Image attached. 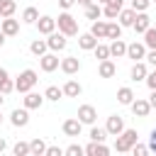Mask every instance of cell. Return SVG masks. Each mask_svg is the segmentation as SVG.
I'll return each mask as SVG.
<instances>
[{"instance_id": "6da1fadb", "label": "cell", "mask_w": 156, "mask_h": 156, "mask_svg": "<svg viewBox=\"0 0 156 156\" xmlns=\"http://www.w3.org/2000/svg\"><path fill=\"white\" fill-rule=\"evenodd\" d=\"M136 139H139V134H136V129H122L117 136H115V151H119V154H127L134 144H136Z\"/></svg>"}, {"instance_id": "7a4b0ae2", "label": "cell", "mask_w": 156, "mask_h": 156, "mask_svg": "<svg viewBox=\"0 0 156 156\" xmlns=\"http://www.w3.org/2000/svg\"><path fill=\"white\" fill-rule=\"evenodd\" d=\"M56 27H58V32H61V34H66V37H76V34H78V20H76L68 10H63V12L58 15Z\"/></svg>"}, {"instance_id": "3957f363", "label": "cell", "mask_w": 156, "mask_h": 156, "mask_svg": "<svg viewBox=\"0 0 156 156\" xmlns=\"http://www.w3.org/2000/svg\"><path fill=\"white\" fill-rule=\"evenodd\" d=\"M37 80H39V76H37V71H32V68H24L20 76H17V80H15V90L17 93H27V90H32L34 85H37Z\"/></svg>"}, {"instance_id": "277c9868", "label": "cell", "mask_w": 156, "mask_h": 156, "mask_svg": "<svg viewBox=\"0 0 156 156\" xmlns=\"http://www.w3.org/2000/svg\"><path fill=\"white\" fill-rule=\"evenodd\" d=\"M58 56H56V51H46V54H41L39 56V68L44 71V73H54L56 68H58Z\"/></svg>"}, {"instance_id": "5b68a950", "label": "cell", "mask_w": 156, "mask_h": 156, "mask_svg": "<svg viewBox=\"0 0 156 156\" xmlns=\"http://www.w3.org/2000/svg\"><path fill=\"white\" fill-rule=\"evenodd\" d=\"M49 39H46V46H49V51H63L66 49V44H68V37L66 34H61V32H51V34H46Z\"/></svg>"}, {"instance_id": "8992f818", "label": "cell", "mask_w": 156, "mask_h": 156, "mask_svg": "<svg viewBox=\"0 0 156 156\" xmlns=\"http://www.w3.org/2000/svg\"><path fill=\"white\" fill-rule=\"evenodd\" d=\"M61 129H63L66 136H80V132H83V122H80L78 117H68V119H63Z\"/></svg>"}, {"instance_id": "52a82bcc", "label": "cell", "mask_w": 156, "mask_h": 156, "mask_svg": "<svg viewBox=\"0 0 156 156\" xmlns=\"http://www.w3.org/2000/svg\"><path fill=\"white\" fill-rule=\"evenodd\" d=\"M144 56H146L144 41H132V44H127V58H132V61H144Z\"/></svg>"}, {"instance_id": "ba28073f", "label": "cell", "mask_w": 156, "mask_h": 156, "mask_svg": "<svg viewBox=\"0 0 156 156\" xmlns=\"http://www.w3.org/2000/svg\"><path fill=\"white\" fill-rule=\"evenodd\" d=\"M58 68H61L66 76H76V73L80 71V61H78V56H66V58H61Z\"/></svg>"}, {"instance_id": "9c48e42d", "label": "cell", "mask_w": 156, "mask_h": 156, "mask_svg": "<svg viewBox=\"0 0 156 156\" xmlns=\"http://www.w3.org/2000/svg\"><path fill=\"white\" fill-rule=\"evenodd\" d=\"M76 117H78L83 124H95V119H98V110H95L93 105H80Z\"/></svg>"}, {"instance_id": "30bf717a", "label": "cell", "mask_w": 156, "mask_h": 156, "mask_svg": "<svg viewBox=\"0 0 156 156\" xmlns=\"http://www.w3.org/2000/svg\"><path fill=\"white\" fill-rule=\"evenodd\" d=\"M0 29H2L5 37L20 34V20H15V17H2V20H0Z\"/></svg>"}, {"instance_id": "8fae6325", "label": "cell", "mask_w": 156, "mask_h": 156, "mask_svg": "<svg viewBox=\"0 0 156 156\" xmlns=\"http://www.w3.org/2000/svg\"><path fill=\"white\" fill-rule=\"evenodd\" d=\"M129 107H132L134 117H149V112H151V105H149V100H144V98H134Z\"/></svg>"}, {"instance_id": "7c38bea8", "label": "cell", "mask_w": 156, "mask_h": 156, "mask_svg": "<svg viewBox=\"0 0 156 156\" xmlns=\"http://www.w3.org/2000/svg\"><path fill=\"white\" fill-rule=\"evenodd\" d=\"M105 129H107V134H110V136H117V134L124 129V119H122L119 115H110V117H107V122H105Z\"/></svg>"}, {"instance_id": "4fadbf2b", "label": "cell", "mask_w": 156, "mask_h": 156, "mask_svg": "<svg viewBox=\"0 0 156 156\" xmlns=\"http://www.w3.org/2000/svg\"><path fill=\"white\" fill-rule=\"evenodd\" d=\"M34 24H37L39 34H51V32L56 29V20H54V17H49V15H39V20H37Z\"/></svg>"}, {"instance_id": "5bb4252c", "label": "cell", "mask_w": 156, "mask_h": 156, "mask_svg": "<svg viewBox=\"0 0 156 156\" xmlns=\"http://www.w3.org/2000/svg\"><path fill=\"white\" fill-rule=\"evenodd\" d=\"M22 105H24L27 110H39V107L44 105V95L27 90V93H24V100H22Z\"/></svg>"}, {"instance_id": "9a60e30c", "label": "cell", "mask_w": 156, "mask_h": 156, "mask_svg": "<svg viewBox=\"0 0 156 156\" xmlns=\"http://www.w3.org/2000/svg\"><path fill=\"white\" fill-rule=\"evenodd\" d=\"M10 122H12V127H27L29 124V110L27 107H17V110H12V115H10Z\"/></svg>"}, {"instance_id": "2e32d148", "label": "cell", "mask_w": 156, "mask_h": 156, "mask_svg": "<svg viewBox=\"0 0 156 156\" xmlns=\"http://www.w3.org/2000/svg\"><path fill=\"white\" fill-rule=\"evenodd\" d=\"M132 27H134V32H136V34H144V32L151 27V17H149L146 12H136V17H134Z\"/></svg>"}, {"instance_id": "e0dca14e", "label": "cell", "mask_w": 156, "mask_h": 156, "mask_svg": "<svg viewBox=\"0 0 156 156\" xmlns=\"http://www.w3.org/2000/svg\"><path fill=\"white\" fill-rule=\"evenodd\" d=\"M115 73H117V66H115L112 58H102V61L98 63V76H100V78H112Z\"/></svg>"}, {"instance_id": "ac0fdd59", "label": "cell", "mask_w": 156, "mask_h": 156, "mask_svg": "<svg viewBox=\"0 0 156 156\" xmlns=\"http://www.w3.org/2000/svg\"><path fill=\"white\" fill-rule=\"evenodd\" d=\"M63 98H78L80 93H83V85L78 83V80H73V78H68L66 83H63Z\"/></svg>"}, {"instance_id": "d6986e66", "label": "cell", "mask_w": 156, "mask_h": 156, "mask_svg": "<svg viewBox=\"0 0 156 156\" xmlns=\"http://www.w3.org/2000/svg\"><path fill=\"white\" fill-rule=\"evenodd\" d=\"M146 73H149L146 63H144V61H134V66H132V71H129V78H132L134 83H139V80L146 78Z\"/></svg>"}, {"instance_id": "ffe728a7", "label": "cell", "mask_w": 156, "mask_h": 156, "mask_svg": "<svg viewBox=\"0 0 156 156\" xmlns=\"http://www.w3.org/2000/svg\"><path fill=\"white\" fill-rule=\"evenodd\" d=\"M83 151H85L88 156H107V154H110V149L105 146V141H90Z\"/></svg>"}, {"instance_id": "44dd1931", "label": "cell", "mask_w": 156, "mask_h": 156, "mask_svg": "<svg viewBox=\"0 0 156 156\" xmlns=\"http://www.w3.org/2000/svg\"><path fill=\"white\" fill-rule=\"evenodd\" d=\"M122 56H127V44L119 37V39H112L110 44V58H122Z\"/></svg>"}, {"instance_id": "7402d4cb", "label": "cell", "mask_w": 156, "mask_h": 156, "mask_svg": "<svg viewBox=\"0 0 156 156\" xmlns=\"http://www.w3.org/2000/svg\"><path fill=\"white\" fill-rule=\"evenodd\" d=\"M90 34L100 41V39H107V22H102V20H95L93 24H90Z\"/></svg>"}, {"instance_id": "603a6c76", "label": "cell", "mask_w": 156, "mask_h": 156, "mask_svg": "<svg viewBox=\"0 0 156 156\" xmlns=\"http://www.w3.org/2000/svg\"><path fill=\"white\" fill-rule=\"evenodd\" d=\"M134 98H136V95H134V90H132L129 85H122V88L117 90V102H119V105H132Z\"/></svg>"}, {"instance_id": "cb8c5ba5", "label": "cell", "mask_w": 156, "mask_h": 156, "mask_svg": "<svg viewBox=\"0 0 156 156\" xmlns=\"http://www.w3.org/2000/svg\"><path fill=\"white\" fill-rule=\"evenodd\" d=\"M95 44H98V39H95L90 32H85V34H80V37H78V46H80L83 51H93V49H95Z\"/></svg>"}, {"instance_id": "d4e9b609", "label": "cell", "mask_w": 156, "mask_h": 156, "mask_svg": "<svg viewBox=\"0 0 156 156\" xmlns=\"http://www.w3.org/2000/svg\"><path fill=\"white\" fill-rule=\"evenodd\" d=\"M117 17H119V24H122V27H132V22H134V17H136V12H134L132 7H127V10L122 7Z\"/></svg>"}, {"instance_id": "484cf974", "label": "cell", "mask_w": 156, "mask_h": 156, "mask_svg": "<svg viewBox=\"0 0 156 156\" xmlns=\"http://www.w3.org/2000/svg\"><path fill=\"white\" fill-rule=\"evenodd\" d=\"M37 20H39V10H37V7L29 5V7L22 10V22H24V24H34Z\"/></svg>"}, {"instance_id": "4316f807", "label": "cell", "mask_w": 156, "mask_h": 156, "mask_svg": "<svg viewBox=\"0 0 156 156\" xmlns=\"http://www.w3.org/2000/svg\"><path fill=\"white\" fill-rule=\"evenodd\" d=\"M63 98V90L58 88V85H49L46 90H44V100H51V102H58Z\"/></svg>"}, {"instance_id": "83f0119b", "label": "cell", "mask_w": 156, "mask_h": 156, "mask_svg": "<svg viewBox=\"0 0 156 156\" xmlns=\"http://www.w3.org/2000/svg\"><path fill=\"white\" fill-rule=\"evenodd\" d=\"M29 154H34V156H44L46 154V144H44V139H32L29 141Z\"/></svg>"}, {"instance_id": "f1b7e54d", "label": "cell", "mask_w": 156, "mask_h": 156, "mask_svg": "<svg viewBox=\"0 0 156 156\" xmlns=\"http://www.w3.org/2000/svg\"><path fill=\"white\" fill-rule=\"evenodd\" d=\"M15 10H17L15 0H0V17H12Z\"/></svg>"}, {"instance_id": "f546056e", "label": "cell", "mask_w": 156, "mask_h": 156, "mask_svg": "<svg viewBox=\"0 0 156 156\" xmlns=\"http://www.w3.org/2000/svg\"><path fill=\"white\" fill-rule=\"evenodd\" d=\"M85 17H88V20H93V22H95V20H100V17H102V5H100V2L88 5V7H85Z\"/></svg>"}, {"instance_id": "4dcf8cb0", "label": "cell", "mask_w": 156, "mask_h": 156, "mask_svg": "<svg viewBox=\"0 0 156 156\" xmlns=\"http://www.w3.org/2000/svg\"><path fill=\"white\" fill-rule=\"evenodd\" d=\"M29 51H32L34 56H41V54H46V51H49V46H46V39H34V41L29 44Z\"/></svg>"}, {"instance_id": "1f68e13d", "label": "cell", "mask_w": 156, "mask_h": 156, "mask_svg": "<svg viewBox=\"0 0 156 156\" xmlns=\"http://www.w3.org/2000/svg\"><path fill=\"white\" fill-rule=\"evenodd\" d=\"M144 46L146 49H156V27H149L144 32Z\"/></svg>"}, {"instance_id": "d6a6232c", "label": "cell", "mask_w": 156, "mask_h": 156, "mask_svg": "<svg viewBox=\"0 0 156 156\" xmlns=\"http://www.w3.org/2000/svg\"><path fill=\"white\" fill-rule=\"evenodd\" d=\"M122 37V24L119 22H107V39H119Z\"/></svg>"}, {"instance_id": "836d02e7", "label": "cell", "mask_w": 156, "mask_h": 156, "mask_svg": "<svg viewBox=\"0 0 156 156\" xmlns=\"http://www.w3.org/2000/svg\"><path fill=\"white\" fill-rule=\"evenodd\" d=\"M110 134H107V129L105 127H93L90 129V141H105Z\"/></svg>"}, {"instance_id": "e575fe53", "label": "cell", "mask_w": 156, "mask_h": 156, "mask_svg": "<svg viewBox=\"0 0 156 156\" xmlns=\"http://www.w3.org/2000/svg\"><path fill=\"white\" fill-rule=\"evenodd\" d=\"M93 51H95V58H98V61H102V58H110V46H107V44H100V41H98Z\"/></svg>"}, {"instance_id": "d590c367", "label": "cell", "mask_w": 156, "mask_h": 156, "mask_svg": "<svg viewBox=\"0 0 156 156\" xmlns=\"http://www.w3.org/2000/svg\"><path fill=\"white\" fill-rule=\"evenodd\" d=\"M12 90H15V80H12L10 76L2 78V80H0V93H2V95H10Z\"/></svg>"}, {"instance_id": "8d00e7d4", "label": "cell", "mask_w": 156, "mask_h": 156, "mask_svg": "<svg viewBox=\"0 0 156 156\" xmlns=\"http://www.w3.org/2000/svg\"><path fill=\"white\" fill-rule=\"evenodd\" d=\"M102 15L107 17V20H117V15H119V7H115V5H102Z\"/></svg>"}, {"instance_id": "74e56055", "label": "cell", "mask_w": 156, "mask_h": 156, "mask_svg": "<svg viewBox=\"0 0 156 156\" xmlns=\"http://www.w3.org/2000/svg\"><path fill=\"white\" fill-rule=\"evenodd\" d=\"M12 154H15V156H27V154H29V144H27V141H17V144L12 146Z\"/></svg>"}, {"instance_id": "f35d334b", "label": "cell", "mask_w": 156, "mask_h": 156, "mask_svg": "<svg viewBox=\"0 0 156 156\" xmlns=\"http://www.w3.org/2000/svg\"><path fill=\"white\" fill-rule=\"evenodd\" d=\"M151 5V0H132V10L134 12H146Z\"/></svg>"}, {"instance_id": "ab89813d", "label": "cell", "mask_w": 156, "mask_h": 156, "mask_svg": "<svg viewBox=\"0 0 156 156\" xmlns=\"http://www.w3.org/2000/svg\"><path fill=\"white\" fill-rule=\"evenodd\" d=\"M63 154H66V156H80V154H85V151H83L80 144H71V146L63 149Z\"/></svg>"}, {"instance_id": "60d3db41", "label": "cell", "mask_w": 156, "mask_h": 156, "mask_svg": "<svg viewBox=\"0 0 156 156\" xmlns=\"http://www.w3.org/2000/svg\"><path fill=\"white\" fill-rule=\"evenodd\" d=\"M129 151H132L134 156H146V154H149V149H146L144 144H134V146H132Z\"/></svg>"}, {"instance_id": "b9f144b4", "label": "cell", "mask_w": 156, "mask_h": 156, "mask_svg": "<svg viewBox=\"0 0 156 156\" xmlns=\"http://www.w3.org/2000/svg\"><path fill=\"white\" fill-rule=\"evenodd\" d=\"M146 85H149V90H156V68L151 71V73H146Z\"/></svg>"}, {"instance_id": "7bdbcfd3", "label": "cell", "mask_w": 156, "mask_h": 156, "mask_svg": "<svg viewBox=\"0 0 156 156\" xmlns=\"http://www.w3.org/2000/svg\"><path fill=\"white\" fill-rule=\"evenodd\" d=\"M44 156H63V149L61 146H46V154Z\"/></svg>"}, {"instance_id": "ee69618b", "label": "cell", "mask_w": 156, "mask_h": 156, "mask_svg": "<svg viewBox=\"0 0 156 156\" xmlns=\"http://www.w3.org/2000/svg\"><path fill=\"white\" fill-rule=\"evenodd\" d=\"M146 149L156 154V129H151V134H149V144H146Z\"/></svg>"}, {"instance_id": "f6af8a7d", "label": "cell", "mask_w": 156, "mask_h": 156, "mask_svg": "<svg viewBox=\"0 0 156 156\" xmlns=\"http://www.w3.org/2000/svg\"><path fill=\"white\" fill-rule=\"evenodd\" d=\"M144 58H146V61H149V63H151V66L156 68V49H151V51H146V56H144Z\"/></svg>"}, {"instance_id": "bcb514c9", "label": "cell", "mask_w": 156, "mask_h": 156, "mask_svg": "<svg viewBox=\"0 0 156 156\" xmlns=\"http://www.w3.org/2000/svg\"><path fill=\"white\" fill-rule=\"evenodd\" d=\"M73 5H76V0H58V7L61 10H71Z\"/></svg>"}, {"instance_id": "7dc6e473", "label": "cell", "mask_w": 156, "mask_h": 156, "mask_svg": "<svg viewBox=\"0 0 156 156\" xmlns=\"http://www.w3.org/2000/svg\"><path fill=\"white\" fill-rule=\"evenodd\" d=\"M149 105H151V110H156V90H151V95H149Z\"/></svg>"}, {"instance_id": "c3c4849f", "label": "cell", "mask_w": 156, "mask_h": 156, "mask_svg": "<svg viewBox=\"0 0 156 156\" xmlns=\"http://www.w3.org/2000/svg\"><path fill=\"white\" fill-rule=\"evenodd\" d=\"M105 5H107V2H105ZM110 5H115V7L122 10V7H124V0H110Z\"/></svg>"}, {"instance_id": "681fc988", "label": "cell", "mask_w": 156, "mask_h": 156, "mask_svg": "<svg viewBox=\"0 0 156 156\" xmlns=\"http://www.w3.org/2000/svg\"><path fill=\"white\" fill-rule=\"evenodd\" d=\"M76 2H78V5H80V7H88V5H93V2H95V0H76Z\"/></svg>"}, {"instance_id": "f907efd6", "label": "cell", "mask_w": 156, "mask_h": 156, "mask_svg": "<svg viewBox=\"0 0 156 156\" xmlns=\"http://www.w3.org/2000/svg\"><path fill=\"white\" fill-rule=\"evenodd\" d=\"M5 149H7V141H5V139H2V136H0V154H2V151H5Z\"/></svg>"}, {"instance_id": "816d5d0a", "label": "cell", "mask_w": 156, "mask_h": 156, "mask_svg": "<svg viewBox=\"0 0 156 156\" xmlns=\"http://www.w3.org/2000/svg\"><path fill=\"white\" fill-rule=\"evenodd\" d=\"M2 78H7V71H5L2 66H0V80H2Z\"/></svg>"}, {"instance_id": "f5cc1de1", "label": "cell", "mask_w": 156, "mask_h": 156, "mask_svg": "<svg viewBox=\"0 0 156 156\" xmlns=\"http://www.w3.org/2000/svg\"><path fill=\"white\" fill-rule=\"evenodd\" d=\"M5 44V34H2V29H0V46Z\"/></svg>"}, {"instance_id": "db71d44e", "label": "cell", "mask_w": 156, "mask_h": 156, "mask_svg": "<svg viewBox=\"0 0 156 156\" xmlns=\"http://www.w3.org/2000/svg\"><path fill=\"white\" fill-rule=\"evenodd\" d=\"M2 102H5V95H2V93H0V107H2Z\"/></svg>"}, {"instance_id": "11a10c76", "label": "cell", "mask_w": 156, "mask_h": 156, "mask_svg": "<svg viewBox=\"0 0 156 156\" xmlns=\"http://www.w3.org/2000/svg\"><path fill=\"white\" fill-rule=\"evenodd\" d=\"M95 2H100V5H105V2H110V0H95Z\"/></svg>"}, {"instance_id": "9f6ffc18", "label": "cell", "mask_w": 156, "mask_h": 156, "mask_svg": "<svg viewBox=\"0 0 156 156\" xmlns=\"http://www.w3.org/2000/svg\"><path fill=\"white\" fill-rule=\"evenodd\" d=\"M2 119H5V117H2V112H0V124H2Z\"/></svg>"}, {"instance_id": "6f0895ef", "label": "cell", "mask_w": 156, "mask_h": 156, "mask_svg": "<svg viewBox=\"0 0 156 156\" xmlns=\"http://www.w3.org/2000/svg\"><path fill=\"white\" fill-rule=\"evenodd\" d=\"M151 2H156V0H151Z\"/></svg>"}]
</instances>
